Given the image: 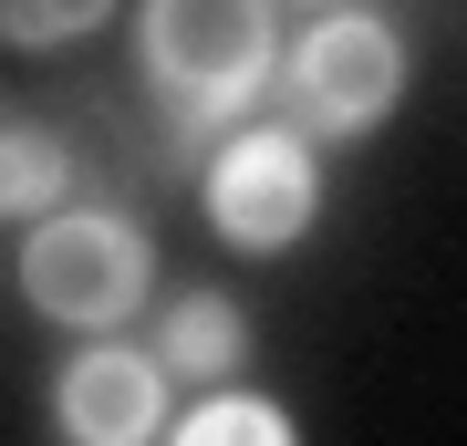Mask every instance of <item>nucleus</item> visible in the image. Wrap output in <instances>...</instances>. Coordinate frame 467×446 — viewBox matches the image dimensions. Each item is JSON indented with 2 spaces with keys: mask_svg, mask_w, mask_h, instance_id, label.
<instances>
[{
  "mask_svg": "<svg viewBox=\"0 0 467 446\" xmlns=\"http://www.w3.org/2000/svg\"><path fill=\"white\" fill-rule=\"evenodd\" d=\"M135 52H146V83H156V104H167L177 135H208L218 115L260 104L270 63H281L270 0H146Z\"/></svg>",
  "mask_w": 467,
  "mask_h": 446,
  "instance_id": "nucleus-1",
  "label": "nucleus"
},
{
  "mask_svg": "<svg viewBox=\"0 0 467 446\" xmlns=\"http://www.w3.org/2000/svg\"><path fill=\"white\" fill-rule=\"evenodd\" d=\"M156 281V249L115 208H42V229L21 239V301L63 332H115Z\"/></svg>",
  "mask_w": 467,
  "mask_h": 446,
  "instance_id": "nucleus-2",
  "label": "nucleus"
},
{
  "mask_svg": "<svg viewBox=\"0 0 467 446\" xmlns=\"http://www.w3.org/2000/svg\"><path fill=\"white\" fill-rule=\"evenodd\" d=\"M291 104L312 135H374L405 104V32L374 11H322L291 52Z\"/></svg>",
  "mask_w": 467,
  "mask_h": 446,
  "instance_id": "nucleus-3",
  "label": "nucleus"
},
{
  "mask_svg": "<svg viewBox=\"0 0 467 446\" xmlns=\"http://www.w3.org/2000/svg\"><path fill=\"white\" fill-rule=\"evenodd\" d=\"M312 208H322V177H312V146H301L291 125H260V135H239V146H218L208 218H218L229 249L270 260V249H291L301 229H312Z\"/></svg>",
  "mask_w": 467,
  "mask_h": 446,
  "instance_id": "nucleus-4",
  "label": "nucleus"
},
{
  "mask_svg": "<svg viewBox=\"0 0 467 446\" xmlns=\"http://www.w3.org/2000/svg\"><path fill=\"white\" fill-rule=\"evenodd\" d=\"M52 426L63 446H156L167 436V374H156V353L135 343H84L52 384Z\"/></svg>",
  "mask_w": 467,
  "mask_h": 446,
  "instance_id": "nucleus-5",
  "label": "nucleus"
},
{
  "mask_svg": "<svg viewBox=\"0 0 467 446\" xmlns=\"http://www.w3.org/2000/svg\"><path fill=\"white\" fill-rule=\"evenodd\" d=\"M239 353H250V322L218 291H187L167 312V332H156V374L167 384H218V374H239Z\"/></svg>",
  "mask_w": 467,
  "mask_h": 446,
  "instance_id": "nucleus-6",
  "label": "nucleus"
},
{
  "mask_svg": "<svg viewBox=\"0 0 467 446\" xmlns=\"http://www.w3.org/2000/svg\"><path fill=\"white\" fill-rule=\"evenodd\" d=\"M63 177H73L63 135L32 125V115H0V218H42L63 198Z\"/></svg>",
  "mask_w": 467,
  "mask_h": 446,
  "instance_id": "nucleus-7",
  "label": "nucleus"
},
{
  "mask_svg": "<svg viewBox=\"0 0 467 446\" xmlns=\"http://www.w3.org/2000/svg\"><path fill=\"white\" fill-rule=\"evenodd\" d=\"M167 446H301V436H291V415L260 405V395H208Z\"/></svg>",
  "mask_w": 467,
  "mask_h": 446,
  "instance_id": "nucleus-8",
  "label": "nucleus"
},
{
  "mask_svg": "<svg viewBox=\"0 0 467 446\" xmlns=\"http://www.w3.org/2000/svg\"><path fill=\"white\" fill-rule=\"evenodd\" d=\"M115 0H0V42L11 52H52V42H84Z\"/></svg>",
  "mask_w": 467,
  "mask_h": 446,
  "instance_id": "nucleus-9",
  "label": "nucleus"
},
{
  "mask_svg": "<svg viewBox=\"0 0 467 446\" xmlns=\"http://www.w3.org/2000/svg\"><path fill=\"white\" fill-rule=\"evenodd\" d=\"M0 115H11V104H0Z\"/></svg>",
  "mask_w": 467,
  "mask_h": 446,
  "instance_id": "nucleus-10",
  "label": "nucleus"
}]
</instances>
